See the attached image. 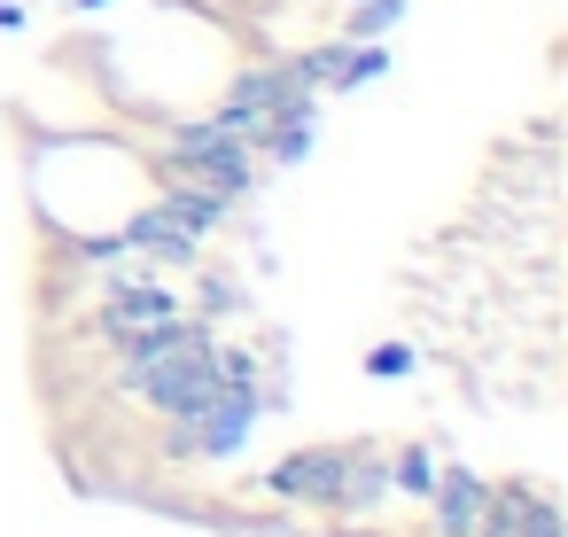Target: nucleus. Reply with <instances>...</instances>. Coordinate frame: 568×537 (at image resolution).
<instances>
[{
    "label": "nucleus",
    "mask_w": 568,
    "mask_h": 537,
    "mask_svg": "<svg viewBox=\"0 0 568 537\" xmlns=\"http://www.w3.org/2000/svg\"><path fill=\"white\" fill-rule=\"evenodd\" d=\"M405 17V0H351L343 17V40H389V24Z\"/></svg>",
    "instance_id": "7"
},
{
    "label": "nucleus",
    "mask_w": 568,
    "mask_h": 537,
    "mask_svg": "<svg viewBox=\"0 0 568 537\" xmlns=\"http://www.w3.org/2000/svg\"><path fill=\"white\" fill-rule=\"evenodd\" d=\"M110 242H118L125 257H141V265H195V257H203V242H195V234H187V226H180L164 203L133 211V219H125Z\"/></svg>",
    "instance_id": "2"
},
{
    "label": "nucleus",
    "mask_w": 568,
    "mask_h": 537,
    "mask_svg": "<svg viewBox=\"0 0 568 537\" xmlns=\"http://www.w3.org/2000/svg\"><path fill=\"white\" fill-rule=\"evenodd\" d=\"M156 164L203 180V188L226 195V203H250V188H257V149H242L234 133H219V118H180V125H164V156H156Z\"/></svg>",
    "instance_id": "1"
},
{
    "label": "nucleus",
    "mask_w": 568,
    "mask_h": 537,
    "mask_svg": "<svg viewBox=\"0 0 568 537\" xmlns=\"http://www.w3.org/2000/svg\"><path fill=\"white\" fill-rule=\"evenodd\" d=\"M428 483H436V452H428V444H405V452H389V490H413V498H428Z\"/></svg>",
    "instance_id": "6"
},
{
    "label": "nucleus",
    "mask_w": 568,
    "mask_h": 537,
    "mask_svg": "<svg viewBox=\"0 0 568 537\" xmlns=\"http://www.w3.org/2000/svg\"><path fill=\"white\" fill-rule=\"evenodd\" d=\"M234 312H242V288L195 257V320H234Z\"/></svg>",
    "instance_id": "5"
},
{
    "label": "nucleus",
    "mask_w": 568,
    "mask_h": 537,
    "mask_svg": "<svg viewBox=\"0 0 568 537\" xmlns=\"http://www.w3.org/2000/svg\"><path fill=\"white\" fill-rule=\"evenodd\" d=\"M335 483H343V444H304V452H288L273 475H265V490L273 498H296V506H335Z\"/></svg>",
    "instance_id": "3"
},
{
    "label": "nucleus",
    "mask_w": 568,
    "mask_h": 537,
    "mask_svg": "<svg viewBox=\"0 0 568 537\" xmlns=\"http://www.w3.org/2000/svg\"><path fill=\"white\" fill-rule=\"evenodd\" d=\"M521 537H560V506H552V490H529V514H521Z\"/></svg>",
    "instance_id": "8"
},
{
    "label": "nucleus",
    "mask_w": 568,
    "mask_h": 537,
    "mask_svg": "<svg viewBox=\"0 0 568 537\" xmlns=\"http://www.w3.org/2000/svg\"><path fill=\"white\" fill-rule=\"evenodd\" d=\"M413 366V351L405 343H382V351H366V374H405Z\"/></svg>",
    "instance_id": "9"
},
{
    "label": "nucleus",
    "mask_w": 568,
    "mask_h": 537,
    "mask_svg": "<svg viewBox=\"0 0 568 537\" xmlns=\"http://www.w3.org/2000/svg\"><path fill=\"white\" fill-rule=\"evenodd\" d=\"M483 475L475 467H436V483H428V529L436 537H475V521H483Z\"/></svg>",
    "instance_id": "4"
}]
</instances>
